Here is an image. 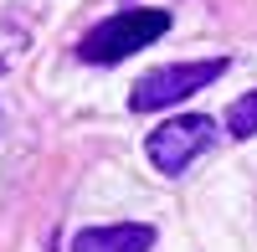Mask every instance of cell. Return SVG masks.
<instances>
[{"label": "cell", "mask_w": 257, "mask_h": 252, "mask_svg": "<svg viewBox=\"0 0 257 252\" xmlns=\"http://www.w3.org/2000/svg\"><path fill=\"white\" fill-rule=\"evenodd\" d=\"M165 31H170V11L134 6V11H118V16H108V21H98V26L82 36L77 57L108 67V62H123V57H134V52H144V47H155Z\"/></svg>", "instance_id": "1"}, {"label": "cell", "mask_w": 257, "mask_h": 252, "mask_svg": "<svg viewBox=\"0 0 257 252\" xmlns=\"http://www.w3.org/2000/svg\"><path fill=\"white\" fill-rule=\"evenodd\" d=\"M226 72V57H201V62H170V67H155L134 82V93H128V108L134 113H160V108H175L185 103L190 93L211 88Z\"/></svg>", "instance_id": "2"}, {"label": "cell", "mask_w": 257, "mask_h": 252, "mask_svg": "<svg viewBox=\"0 0 257 252\" xmlns=\"http://www.w3.org/2000/svg\"><path fill=\"white\" fill-rule=\"evenodd\" d=\"M211 144H216V118H206V113H175V118H165L155 134H149V160H155V170L165 175H180L190 170Z\"/></svg>", "instance_id": "3"}, {"label": "cell", "mask_w": 257, "mask_h": 252, "mask_svg": "<svg viewBox=\"0 0 257 252\" xmlns=\"http://www.w3.org/2000/svg\"><path fill=\"white\" fill-rule=\"evenodd\" d=\"M155 226L144 221H113V226H88L72 237V252H149Z\"/></svg>", "instance_id": "4"}, {"label": "cell", "mask_w": 257, "mask_h": 252, "mask_svg": "<svg viewBox=\"0 0 257 252\" xmlns=\"http://www.w3.org/2000/svg\"><path fill=\"white\" fill-rule=\"evenodd\" d=\"M226 134H231V139H252V134H257V93L237 98V103L226 108Z\"/></svg>", "instance_id": "5"}, {"label": "cell", "mask_w": 257, "mask_h": 252, "mask_svg": "<svg viewBox=\"0 0 257 252\" xmlns=\"http://www.w3.org/2000/svg\"><path fill=\"white\" fill-rule=\"evenodd\" d=\"M0 123H6V118H0Z\"/></svg>", "instance_id": "6"}]
</instances>
